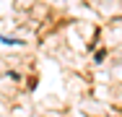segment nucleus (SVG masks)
I'll list each match as a JSON object with an SVG mask.
<instances>
[{"label":"nucleus","instance_id":"f257e3e1","mask_svg":"<svg viewBox=\"0 0 122 117\" xmlns=\"http://www.w3.org/2000/svg\"><path fill=\"white\" fill-rule=\"evenodd\" d=\"M0 42H5V44H21L18 39H8V37H3V34H0Z\"/></svg>","mask_w":122,"mask_h":117}]
</instances>
